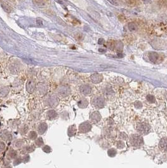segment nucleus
I'll return each mask as SVG.
<instances>
[{"instance_id":"f257e3e1","label":"nucleus","mask_w":167,"mask_h":168,"mask_svg":"<svg viewBox=\"0 0 167 168\" xmlns=\"http://www.w3.org/2000/svg\"><path fill=\"white\" fill-rule=\"evenodd\" d=\"M130 142L133 146L139 147L143 144V139L139 135H133L131 136Z\"/></svg>"},{"instance_id":"f03ea898","label":"nucleus","mask_w":167,"mask_h":168,"mask_svg":"<svg viewBox=\"0 0 167 168\" xmlns=\"http://www.w3.org/2000/svg\"><path fill=\"white\" fill-rule=\"evenodd\" d=\"M136 129L138 132H140L142 133H146L149 132L150 127L146 123H140L137 125Z\"/></svg>"},{"instance_id":"7ed1b4c3","label":"nucleus","mask_w":167,"mask_h":168,"mask_svg":"<svg viewBox=\"0 0 167 168\" xmlns=\"http://www.w3.org/2000/svg\"><path fill=\"white\" fill-rule=\"evenodd\" d=\"M92 104L96 108H101L104 107V100L101 97H95L92 100Z\"/></svg>"},{"instance_id":"20e7f679","label":"nucleus","mask_w":167,"mask_h":168,"mask_svg":"<svg viewBox=\"0 0 167 168\" xmlns=\"http://www.w3.org/2000/svg\"><path fill=\"white\" fill-rule=\"evenodd\" d=\"M92 126L90 125V124L88 122H84L82 124H81L79 126V130L80 132L85 133L87 132H89L90 129H91Z\"/></svg>"},{"instance_id":"39448f33","label":"nucleus","mask_w":167,"mask_h":168,"mask_svg":"<svg viewBox=\"0 0 167 168\" xmlns=\"http://www.w3.org/2000/svg\"><path fill=\"white\" fill-rule=\"evenodd\" d=\"M159 147L161 151H167V137H164L161 139L159 143Z\"/></svg>"},{"instance_id":"423d86ee","label":"nucleus","mask_w":167,"mask_h":168,"mask_svg":"<svg viewBox=\"0 0 167 168\" xmlns=\"http://www.w3.org/2000/svg\"><path fill=\"white\" fill-rule=\"evenodd\" d=\"M80 92L84 94H89L91 93V88L87 85H83L80 87Z\"/></svg>"},{"instance_id":"0eeeda50","label":"nucleus","mask_w":167,"mask_h":168,"mask_svg":"<svg viewBox=\"0 0 167 168\" xmlns=\"http://www.w3.org/2000/svg\"><path fill=\"white\" fill-rule=\"evenodd\" d=\"M91 80L94 83H99L102 80V76L99 74H95L91 76Z\"/></svg>"},{"instance_id":"6e6552de","label":"nucleus","mask_w":167,"mask_h":168,"mask_svg":"<svg viewBox=\"0 0 167 168\" xmlns=\"http://www.w3.org/2000/svg\"><path fill=\"white\" fill-rule=\"evenodd\" d=\"M90 118H91V120L93 122H97L100 120H101V116L98 112H95L91 115V117H90Z\"/></svg>"},{"instance_id":"1a4fd4ad","label":"nucleus","mask_w":167,"mask_h":168,"mask_svg":"<svg viewBox=\"0 0 167 168\" xmlns=\"http://www.w3.org/2000/svg\"><path fill=\"white\" fill-rule=\"evenodd\" d=\"M128 28L130 32H135L138 29V26L135 22H130L128 23Z\"/></svg>"},{"instance_id":"9d476101","label":"nucleus","mask_w":167,"mask_h":168,"mask_svg":"<svg viewBox=\"0 0 167 168\" xmlns=\"http://www.w3.org/2000/svg\"><path fill=\"white\" fill-rule=\"evenodd\" d=\"M124 1L130 6H136L139 3V0H124Z\"/></svg>"},{"instance_id":"9b49d317","label":"nucleus","mask_w":167,"mask_h":168,"mask_svg":"<svg viewBox=\"0 0 167 168\" xmlns=\"http://www.w3.org/2000/svg\"><path fill=\"white\" fill-rule=\"evenodd\" d=\"M35 4L39 7H44L46 5L47 0H33Z\"/></svg>"},{"instance_id":"f8f14e48","label":"nucleus","mask_w":167,"mask_h":168,"mask_svg":"<svg viewBox=\"0 0 167 168\" xmlns=\"http://www.w3.org/2000/svg\"><path fill=\"white\" fill-rule=\"evenodd\" d=\"M149 59L151 62H156L158 61V54L155 53V52H152V53H150L149 54Z\"/></svg>"},{"instance_id":"ddd939ff","label":"nucleus","mask_w":167,"mask_h":168,"mask_svg":"<svg viewBox=\"0 0 167 168\" xmlns=\"http://www.w3.org/2000/svg\"><path fill=\"white\" fill-rule=\"evenodd\" d=\"M79 106L80 107V108H85V107H86L87 106V105H88V102H87V100H80V102H79Z\"/></svg>"},{"instance_id":"4468645a","label":"nucleus","mask_w":167,"mask_h":168,"mask_svg":"<svg viewBox=\"0 0 167 168\" xmlns=\"http://www.w3.org/2000/svg\"><path fill=\"white\" fill-rule=\"evenodd\" d=\"M1 6L3 7V8L4 9V10L8 12V13H10L11 12L12 9L10 7V6H9L8 4H6V3H4V4H1Z\"/></svg>"},{"instance_id":"2eb2a0df","label":"nucleus","mask_w":167,"mask_h":168,"mask_svg":"<svg viewBox=\"0 0 167 168\" xmlns=\"http://www.w3.org/2000/svg\"><path fill=\"white\" fill-rule=\"evenodd\" d=\"M159 5L163 8H167V0H159Z\"/></svg>"},{"instance_id":"dca6fc26","label":"nucleus","mask_w":167,"mask_h":168,"mask_svg":"<svg viewBox=\"0 0 167 168\" xmlns=\"http://www.w3.org/2000/svg\"><path fill=\"white\" fill-rule=\"evenodd\" d=\"M146 98H147L148 101V102H151V103H154L155 102V97H153V96H152V95H150V94L148 95Z\"/></svg>"},{"instance_id":"f3484780","label":"nucleus","mask_w":167,"mask_h":168,"mask_svg":"<svg viewBox=\"0 0 167 168\" xmlns=\"http://www.w3.org/2000/svg\"><path fill=\"white\" fill-rule=\"evenodd\" d=\"M108 1L115 6H118L119 4L118 0H108Z\"/></svg>"},{"instance_id":"a211bd4d","label":"nucleus","mask_w":167,"mask_h":168,"mask_svg":"<svg viewBox=\"0 0 167 168\" xmlns=\"http://www.w3.org/2000/svg\"><path fill=\"white\" fill-rule=\"evenodd\" d=\"M135 107H137V108H141V107H142L141 103L140 102H136L135 104Z\"/></svg>"},{"instance_id":"6ab92c4d","label":"nucleus","mask_w":167,"mask_h":168,"mask_svg":"<svg viewBox=\"0 0 167 168\" xmlns=\"http://www.w3.org/2000/svg\"><path fill=\"white\" fill-rule=\"evenodd\" d=\"M37 23L38 25H42L43 23H42V20L40 18H37Z\"/></svg>"},{"instance_id":"aec40b11","label":"nucleus","mask_w":167,"mask_h":168,"mask_svg":"<svg viewBox=\"0 0 167 168\" xmlns=\"http://www.w3.org/2000/svg\"><path fill=\"white\" fill-rule=\"evenodd\" d=\"M104 43V40L102 39V38H100V39L99 40V44H103Z\"/></svg>"},{"instance_id":"412c9836","label":"nucleus","mask_w":167,"mask_h":168,"mask_svg":"<svg viewBox=\"0 0 167 168\" xmlns=\"http://www.w3.org/2000/svg\"><path fill=\"white\" fill-rule=\"evenodd\" d=\"M142 1L145 4H148V3H150L151 2V0H142Z\"/></svg>"},{"instance_id":"4be33fe9","label":"nucleus","mask_w":167,"mask_h":168,"mask_svg":"<svg viewBox=\"0 0 167 168\" xmlns=\"http://www.w3.org/2000/svg\"><path fill=\"white\" fill-rule=\"evenodd\" d=\"M65 1H67V0H65Z\"/></svg>"}]
</instances>
